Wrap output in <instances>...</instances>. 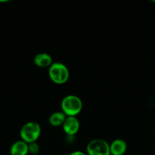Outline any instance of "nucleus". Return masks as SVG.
Wrapping results in <instances>:
<instances>
[{
	"mask_svg": "<svg viewBox=\"0 0 155 155\" xmlns=\"http://www.w3.org/2000/svg\"><path fill=\"white\" fill-rule=\"evenodd\" d=\"M69 155H87V154L81 151H73V152L71 153Z\"/></svg>",
	"mask_w": 155,
	"mask_h": 155,
	"instance_id": "obj_11",
	"label": "nucleus"
},
{
	"mask_svg": "<svg viewBox=\"0 0 155 155\" xmlns=\"http://www.w3.org/2000/svg\"><path fill=\"white\" fill-rule=\"evenodd\" d=\"M66 115L62 111H56L52 114L49 119L50 125L53 127H59V126H62L64 121L65 120Z\"/></svg>",
	"mask_w": 155,
	"mask_h": 155,
	"instance_id": "obj_9",
	"label": "nucleus"
},
{
	"mask_svg": "<svg viewBox=\"0 0 155 155\" xmlns=\"http://www.w3.org/2000/svg\"><path fill=\"white\" fill-rule=\"evenodd\" d=\"M41 134V127L38 123L34 121L27 122L21 127L20 131L21 140L30 144L36 142Z\"/></svg>",
	"mask_w": 155,
	"mask_h": 155,
	"instance_id": "obj_3",
	"label": "nucleus"
},
{
	"mask_svg": "<svg viewBox=\"0 0 155 155\" xmlns=\"http://www.w3.org/2000/svg\"><path fill=\"white\" fill-rule=\"evenodd\" d=\"M80 128V123L76 117H66L65 120L62 124L65 133L68 136H74L78 132Z\"/></svg>",
	"mask_w": 155,
	"mask_h": 155,
	"instance_id": "obj_5",
	"label": "nucleus"
},
{
	"mask_svg": "<svg viewBox=\"0 0 155 155\" xmlns=\"http://www.w3.org/2000/svg\"><path fill=\"white\" fill-rule=\"evenodd\" d=\"M88 155H110L109 144L104 139L91 140L86 147Z\"/></svg>",
	"mask_w": 155,
	"mask_h": 155,
	"instance_id": "obj_4",
	"label": "nucleus"
},
{
	"mask_svg": "<svg viewBox=\"0 0 155 155\" xmlns=\"http://www.w3.org/2000/svg\"><path fill=\"white\" fill-rule=\"evenodd\" d=\"M28 151L32 155H36L39 153L40 147L36 142L28 144Z\"/></svg>",
	"mask_w": 155,
	"mask_h": 155,
	"instance_id": "obj_10",
	"label": "nucleus"
},
{
	"mask_svg": "<svg viewBox=\"0 0 155 155\" xmlns=\"http://www.w3.org/2000/svg\"><path fill=\"white\" fill-rule=\"evenodd\" d=\"M83 104L77 95H68L63 98L61 102L62 111L66 117H76L81 111Z\"/></svg>",
	"mask_w": 155,
	"mask_h": 155,
	"instance_id": "obj_1",
	"label": "nucleus"
},
{
	"mask_svg": "<svg viewBox=\"0 0 155 155\" xmlns=\"http://www.w3.org/2000/svg\"><path fill=\"white\" fill-rule=\"evenodd\" d=\"M28 153V144L23 140L15 142L10 148L11 155H27Z\"/></svg>",
	"mask_w": 155,
	"mask_h": 155,
	"instance_id": "obj_8",
	"label": "nucleus"
},
{
	"mask_svg": "<svg viewBox=\"0 0 155 155\" xmlns=\"http://www.w3.org/2000/svg\"><path fill=\"white\" fill-rule=\"evenodd\" d=\"M34 64L37 67L41 68H50L53 64V59L48 53L41 52L36 54L33 59Z\"/></svg>",
	"mask_w": 155,
	"mask_h": 155,
	"instance_id": "obj_7",
	"label": "nucleus"
},
{
	"mask_svg": "<svg viewBox=\"0 0 155 155\" xmlns=\"http://www.w3.org/2000/svg\"><path fill=\"white\" fill-rule=\"evenodd\" d=\"M49 77L56 84H63L69 78V71L64 64L55 62L49 68Z\"/></svg>",
	"mask_w": 155,
	"mask_h": 155,
	"instance_id": "obj_2",
	"label": "nucleus"
},
{
	"mask_svg": "<svg viewBox=\"0 0 155 155\" xmlns=\"http://www.w3.org/2000/svg\"><path fill=\"white\" fill-rule=\"evenodd\" d=\"M110 155H123L127 150V143L122 139H115L109 144Z\"/></svg>",
	"mask_w": 155,
	"mask_h": 155,
	"instance_id": "obj_6",
	"label": "nucleus"
}]
</instances>
